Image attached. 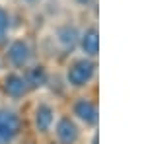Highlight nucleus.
I'll return each instance as SVG.
<instances>
[{
	"label": "nucleus",
	"mask_w": 146,
	"mask_h": 144,
	"mask_svg": "<svg viewBox=\"0 0 146 144\" xmlns=\"http://www.w3.org/2000/svg\"><path fill=\"white\" fill-rule=\"evenodd\" d=\"M96 74V64L90 58H78L74 60L66 70V80L70 86L74 88H84L92 82V78Z\"/></svg>",
	"instance_id": "f257e3e1"
},
{
	"label": "nucleus",
	"mask_w": 146,
	"mask_h": 144,
	"mask_svg": "<svg viewBox=\"0 0 146 144\" xmlns=\"http://www.w3.org/2000/svg\"><path fill=\"white\" fill-rule=\"evenodd\" d=\"M20 117L8 109H0V144H10L20 134Z\"/></svg>",
	"instance_id": "f03ea898"
},
{
	"label": "nucleus",
	"mask_w": 146,
	"mask_h": 144,
	"mask_svg": "<svg viewBox=\"0 0 146 144\" xmlns=\"http://www.w3.org/2000/svg\"><path fill=\"white\" fill-rule=\"evenodd\" d=\"M80 136L78 125L72 121L70 117H62L56 123V138L62 144H74Z\"/></svg>",
	"instance_id": "7ed1b4c3"
},
{
	"label": "nucleus",
	"mask_w": 146,
	"mask_h": 144,
	"mask_svg": "<svg viewBox=\"0 0 146 144\" xmlns=\"http://www.w3.org/2000/svg\"><path fill=\"white\" fill-rule=\"evenodd\" d=\"M74 115H76L82 123L90 125V127H94V125L98 123V107H96L90 100H86V98H80V100L74 103Z\"/></svg>",
	"instance_id": "20e7f679"
},
{
	"label": "nucleus",
	"mask_w": 146,
	"mask_h": 144,
	"mask_svg": "<svg viewBox=\"0 0 146 144\" xmlns=\"http://www.w3.org/2000/svg\"><path fill=\"white\" fill-rule=\"evenodd\" d=\"M29 56H31V49L25 41L18 39L8 47V60L14 66H25L29 62Z\"/></svg>",
	"instance_id": "39448f33"
},
{
	"label": "nucleus",
	"mask_w": 146,
	"mask_h": 144,
	"mask_svg": "<svg viewBox=\"0 0 146 144\" xmlns=\"http://www.w3.org/2000/svg\"><path fill=\"white\" fill-rule=\"evenodd\" d=\"M55 113L51 109V105H47V103H39L37 105V109H35V115H33V125L35 129H37V133L45 134L49 133V129H51V125H53V117Z\"/></svg>",
	"instance_id": "423d86ee"
},
{
	"label": "nucleus",
	"mask_w": 146,
	"mask_h": 144,
	"mask_svg": "<svg viewBox=\"0 0 146 144\" xmlns=\"http://www.w3.org/2000/svg\"><path fill=\"white\" fill-rule=\"evenodd\" d=\"M80 47L86 53V56H98L100 53V33L96 27H88L84 33L80 35Z\"/></svg>",
	"instance_id": "0eeeda50"
},
{
	"label": "nucleus",
	"mask_w": 146,
	"mask_h": 144,
	"mask_svg": "<svg viewBox=\"0 0 146 144\" xmlns=\"http://www.w3.org/2000/svg\"><path fill=\"white\" fill-rule=\"evenodd\" d=\"M27 90V84L20 74H8L4 78V92L10 98H22Z\"/></svg>",
	"instance_id": "6e6552de"
},
{
	"label": "nucleus",
	"mask_w": 146,
	"mask_h": 144,
	"mask_svg": "<svg viewBox=\"0 0 146 144\" xmlns=\"http://www.w3.org/2000/svg\"><path fill=\"white\" fill-rule=\"evenodd\" d=\"M56 39H58V43L62 45L64 49H70L72 51L76 47V43H78L80 33L74 25H62V27L56 29Z\"/></svg>",
	"instance_id": "1a4fd4ad"
},
{
	"label": "nucleus",
	"mask_w": 146,
	"mask_h": 144,
	"mask_svg": "<svg viewBox=\"0 0 146 144\" xmlns=\"http://www.w3.org/2000/svg\"><path fill=\"white\" fill-rule=\"evenodd\" d=\"M47 70L45 66H41V64H37V66H31L27 70V76H25V84L29 86V88H43L47 84Z\"/></svg>",
	"instance_id": "9d476101"
},
{
	"label": "nucleus",
	"mask_w": 146,
	"mask_h": 144,
	"mask_svg": "<svg viewBox=\"0 0 146 144\" xmlns=\"http://www.w3.org/2000/svg\"><path fill=\"white\" fill-rule=\"evenodd\" d=\"M10 27V18L4 10H0V35H4Z\"/></svg>",
	"instance_id": "9b49d317"
},
{
	"label": "nucleus",
	"mask_w": 146,
	"mask_h": 144,
	"mask_svg": "<svg viewBox=\"0 0 146 144\" xmlns=\"http://www.w3.org/2000/svg\"><path fill=\"white\" fill-rule=\"evenodd\" d=\"M76 2H78V4H82V6H86V4H88L90 0H76Z\"/></svg>",
	"instance_id": "f8f14e48"
},
{
	"label": "nucleus",
	"mask_w": 146,
	"mask_h": 144,
	"mask_svg": "<svg viewBox=\"0 0 146 144\" xmlns=\"http://www.w3.org/2000/svg\"><path fill=\"white\" fill-rule=\"evenodd\" d=\"M25 2H35V0H25Z\"/></svg>",
	"instance_id": "ddd939ff"
}]
</instances>
